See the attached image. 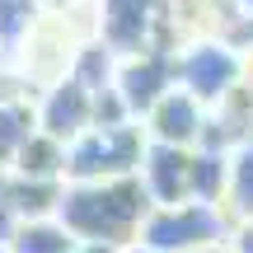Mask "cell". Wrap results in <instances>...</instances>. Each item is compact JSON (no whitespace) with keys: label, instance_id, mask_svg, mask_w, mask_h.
<instances>
[{"label":"cell","instance_id":"obj_8","mask_svg":"<svg viewBox=\"0 0 253 253\" xmlns=\"http://www.w3.org/2000/svg\"><path fill=\"white\" fill-rule=\"evenodd\" d=\"M33 118H38V131L56 136V141H75L80 131L94 126V89L80 84L75 75H61V80L42 94Z\"/></svg>","mask_w":253,"mask_h":253},{"label":"cell","instance_id":"obj_5","mask_svg":"<svg viewBox=\"0 0 253 253\" xmlns=\"http://www.w3.org/2000/svg\"><path fill=\"white\" fill-rule=\"evenodd\" d=\"M113 89L122 94V103L131 108V118L141 122L145 113L173 89V52L145 47V52L122 56V61H118V75H113Z\"/></svg>","mask_w":253,"mask_h":253},{"label":"cell","instance_id":"obj_13","mask_svg":"<svg viewBox=\"0 0 253 253\" xmlns=\"http://www.w3.org/2000/svg\"><path fill=\"white\" fill-rule=\"evenodd\" d=\"M192 253H230V244H207V249H192Z\"/></svg>","mask_w":253,"mask_h":253},{"label":"cell","instance_id":"obj_3","mask_svg":"<svg viewBox=\"0 0 253 253\" xmlns=\"http://www.w3.org/2000/svg\"><path fill=\"white\" fill-rule=\"evenodd\" d=\"M239 84H244V52L239 47H230L216 33L178 42V52H173V89H188L197 103L220 108Z\"/></svg>","mask_w":253,"mask_h":253},{"label":"cell","instance_id":"obj_1","mask_svg":"<svg viewBox=\"0 0 253 253\" xmlns=\"http://www.w3.org/2000/svg\"><path fill=\"white\" fill-rule=\"evenodd\" d=\"M150 211L141 178L126 173V178H103V183H66L56 220L71 230L80 244H136L141 235V220Z\"/></svg>","mask_w":253,"mask_h":253},{"label":"cell","instance_id":"obj_10","mask_svg":"<svg viewBox=\"0 0 253 253\" xmlns=\"http://www.w3.org/2000/svg\"><path fill=\"white\" fill-rule=\"evenodd\" d=\"M230 220H253V136L230 150V188H225Z\"/></svg>","mask_w":253,"mask_h":253},{"label":"cell","instance_id":"obj_7","mask_svg":"<svg viewBox=\"0 0 253 253\" xmlns=\"http://www.w3.org/2000/svg\"><path fill=\"white\" fill-rule=\"evenodd\" d=\"M141 122H145V136H150V141L178 145V150H197L202 131H207V122H211V108L197 103L188 89H169Z\"/></svg>","mask_w":253,"mask_h":253},{"label":"cell","instance_id":"obj_4","mask_svg":"<svg viewBox=\"0 0 253 253\" xmlns=\"http://www.w3.org/2000/svg\"><path fill=\"white\" fill-rule=\"evenodd\" d=\"M230 220L225 207H207V202H178V207H150L141 220V244L155 253H192L207 244H230Z\"/></svg>","mask_w":253,"mask_h":253},{"label":"cell","instance_id":"obj_9","mask_svg":"<svg viewBox=\"0 0 253 253\" xmlns=\"http://www.w3.org/2000/svg\"><path fill=\"white\" fill-rule=\"evenodd\" d=\"M9 249L14 253H75L80 239H75L56 216H47V220H19Z\"/></svg>","mask_w":253,"mask_h":253},{"label":"cell","instance_id":"obj_12","mask_svg":"<svg viewBox=\"0 0 253 253\" xmlns=\"http://www.w3.org/2000/svg\"><path fill=\"white\" fill-rule=\"evenodd\" d=\"M230 253H253V220H239L230 230Z\"/></svg>","mask_w":253,"mask_h":253},{"label":"cell","instance_id":"obj_14","mask_svg":"<svg viewBox=\"0 0 253 253\" xmlns=\"http://www.w3.org/2000/svg\"><path fill=\"white\" fill-rule=\"evenodd\" d=\"M0 253H14V249H9V244H0Z\"/></svg>","mask_w":253,"mask_h":253},{"label":"cell","instance_id":"obj_6","mask_svg":"<svg viewBox=\"0 0 253 253\" xmlns=\"http://www.w3.org/2000/svg\"><path fill=\"white\" fill-rule=\"evenodd\" d=\"M136 178H141L150 207H178V202H192V150L145 141V155H141V164H136Z\"/></svg>","mask_w":253,"mask_h":253},{"label":"cell","instance_id":"obj_2","mask_svg":"<svg viewBox=\"0 0 253 253\" xmlns=\"http://www.w3.org/2000/svg\"><path fill=\"white\" fill-rule=\"evenodd\" d=\"M145 126L122 122V126H89L75 141H66V183H103V178H126L136 173L145 155Z\"/></svg>","mask_w":253,"mask_h":253},{"label":"cell","instance_id":"obj_11","mask_svg":"<svg viewBox=\"0 0 253 253\" xmlns=\"http://www.w3.org/2000/svg\"><path fill=\"white\" fill-rule=\"evenodd\" d=\"M33 131H38V118H33V108H28V103L0 99V173L14 169L19 150L33 141Z\"/></svg>","mask_w":253,"mask_h":253}]
</instances>
